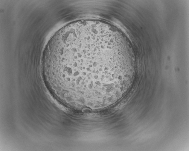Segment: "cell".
<instances>
[{"label": "cell", "instance_id": "1", "mask_svg": "<svg viewBox=\"0 0 189 151\" xmlns=\"http://www.w3.org/2000/svg\"><path fill=\"white\" fill-rule=\"evenodd\" d=\"M126 43L116 28L94 20L74 22L51 51L48 78L69 99L86 103L116 96L130 77Z\"/></svg>", "mask_w": 189, "mask_h": 151}]
</instances>
